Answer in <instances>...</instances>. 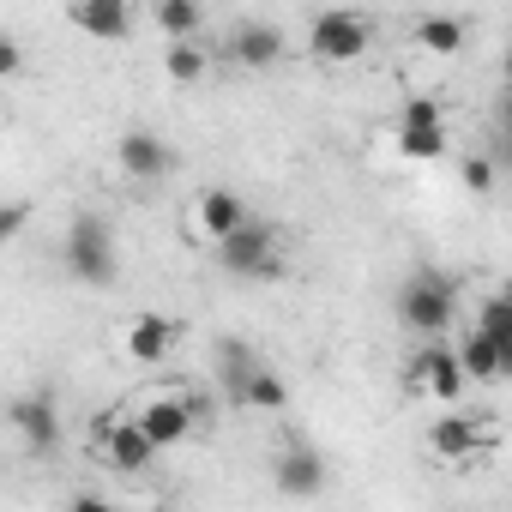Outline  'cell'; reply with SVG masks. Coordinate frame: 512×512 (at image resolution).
<instances>
[{
    "label": "cell",
    "instance_id": "6da1fadb",
    "mask_svg": "<svg viewBox=\"0 0 512 512\" xmlns=\"http://www.w3.org/2000/svg\"><path fill=\"white\" fill-rule=\"evenodd\" d=\"M61 260H67V272H73L79 284H91V290L115 284V272H121V260H115V229H109L97 211H79V217L67 223Z\"/></svg>",
    "mask_w": 512,
    "mask_h": 512
},
{
    "label": "cell",
    "instance_id": "7a4b0ae2",
    "mask_svg": "<svg viewBox=\"0 0 512 512\" xmlns=\"http://www.w3.org/2000/svg\"><path fill=\"white\" fill-rule=\"evenodd\" d=\"M452 314H458V296H452V284L440 272H410L398 284V320H404V332L440 344L446 326H452Z\"/></svg>",
    "mask_w": 512,
    "mask_h": 512
},
{
    "label": "cell",
    "instance_id": "3957f363",
    "mask_svg": "<svg viewBox=\"0 0 512 512\" xmlns=\"http://www.w3.org/2000/svg\"><path fill=\"white\" fill-rule=\"evenodd\" d=\"M374 49V25L362 13H314L308 19V55L320 67H350Z\"/></svg>",
    "mask_w": 512,
    "mask_h": 512
},
{
    "label": "cell",
    "instance_id": "277c9868",
    "mask_svg": "<svg viewBox=\"0 0 512 512\" xmlns=\"http://www.w3.org/2000/svg\"><path fill=\"white\" fill-rule=\"evenodd\" d=\"M133 422L145 428V440H151L157 452H169V446H181V440H193V428L205 422V398H181V392H157V398H145V404L133 410Z\"/></svg>",
    "mask_w": 512,
    "mask_h": 512
},
{
    "label": "cell",
    "instance_id": "5b68a950",
    "mask_svg": "<svg viewBox=\"0 0 512 512\" xmlns=\"http://www.w3.org/2000/svg\"><path fill=\"white\" fill-rule=\"evenodd\" d=\"M91 446H97V458H103L115 476H145V470L157 464V446L145 440V428H139L133 416H97Z\"/></svg>",
    "mask_w": 512,
    "mask_h": 512
},
{
    "label": "cell",
    "instance_id": "8992f818",
    "mask_svg": "<svg viewBox=\"0 0 512 512\" xmlns=\"http://www.w3.org/2000/svg\"><path fill=\"white\" fill-rule=\"evenodd\" d=\"M404 386H410L416 398H440V404H458V398L470 392V374H464L458 350H446V344H422V350H416V362L404 368Z\"/></svg>",
    "mask_w": 512,
    "mask_h": 512
},
{
    "label": "cell",
    "instance_id": "52a82bcc",
    "mask_svg": "<svg viewBox=\"0 0 512 512\" xmlns=\"http://www.w3.org/2000/svg\"><path fill=\"white\" fill-rule=\"evenodd\" d=\"M217 266L229 278H278V229L266 223H247L241 235H229L217 247Z\"/></svg>",
    "mask_w": 512,
    "mask_h": 512
},
{
    "label": "cell",
    "instance_id": "ba28073f",
    "mask_svg": "<svg viewBox=\"0 0 512 512\" xmlns=\"http://www.w3.org/2000/svg\"><path fill=\"white\" fill-rule=\"evenodd\" d=\"M13 434L31 446V452H55L61 446V404H55V392L43 386V392H25V398H13Z\"/></svg>",
    "mask_w": 512,
    "mask_h": 512
},
{
    "label": "cell",
    "instance_id": "9c48e42d",
    "mask_svg": "<svg viewBox=\"0 0 512 512\" xmlns=\"http://www.w3.org/2000/svg\"><path fill=\"white\" fill-rule=\"evenodd\" d=\"M253 217H247V205H241V193H229V187H205L199 199H193V229L211 241V247H223L229 235H241Z\"/></svg>",
    "mask_w": 512,
    "mask_h": 512
},
{
    "label": "cell",
    "instance_id": "30bf717a",
    "mask_svg": "<svg viewBox=\"0 0 512 512\" xmlns=\"http://www.w3.org/2000/svg\"><path fill=\"white\" fill-rule=\"evenodd\" d=\"M175 338H181L175 320H163V314H133V320L121 326V356H127L133 368H157V362L175 350Z\"/></svg>",
    "mask_w": 512,
    "mask_h": 512
},
{
    "label": "cell",
    "instance_id": "8fae6325",
    "mask_svg": "<svg viewBox=\"0 0 512 512\" xmlns=\"http://www.w3.org/2000/svg\"><path fill=\"white\" fill-rule=\"evenodd\" d=\"M272 482H278V494H290V500H314V494L326 488V458H320L314 446L290 440V446L278 452V464H272Z\"/></svg>",
    "mask_w": 512,
    "mask_h": 512
},
{
    "label": "cell",
    "instance_id": "7c38bea8",
    "mask_svg": "<svg viewBox=\"0 0 512 512\" xmlns=\"http://www.w3.org/2000/svg\"><path fill=\"white\" fill-rule=\"evenodd\" d=\"M284 49H290V37H284L278 25H266V19H241V25L229 31V61H241V67H253V73L278 67Z\"/></svg>",
    "mask_w": 512,
    "mask_h": 512
},
{
    "label": "cell",
    "instance_id": "4fadbf2b",
    "mask_svg": "<svg viewBox=\"0 0 512 512\" xmlns=\"http://www.w3.org/2000/svg\"><path fill=\"white\" fill-rule=\"evenodd\" d=\"M428 452H434L440 464H470L476 452H488V428H482L476 416H434Z\"/></svg>",
    "mask_w": 512,
    "mask_h": 512
},
{
    "label": "cell",
    "instance_id": "5bb4252c",
    "mask_svg": "<svg viewBox=\"0 0 512 512\" xmlns=\"http://www.w3.org/2000/svg\"><path fill=\"white\" fill-rule=\"evenodd\" d=\"M115 157H121V169L133 175V181H163L169 169H175V151L157 139V133H121V145H115Z\"/></svg>",
    "mask_w": 512,
    "mask_h": 512
},
{
    "label": "cell",
    "instance_id": "9a60e30c",
    "mask_svg": "<svg viewBox=\"0 0 512 512\" xmlns=\"http://www.w3.org/2000/svg\"><path fill=\"white\" fill-rule=\"evenodd\" d=\"M67 19H73L85 37H97V43H127V37H133V13L121 7V0H73Z\"/></svg>",
    "mask_w": 512,
    "mask_h": 512
},
{
    "label": "cell",
    "instance_id": "2e32d148",
    "mask_svg": "<svg viewBox=\"0 0 512 512\" xmlns=\"http://www.w3.org/2000/svg\"><path fill=\"white\" fill-rule=\"evenodd\" d=\"M260 368H266V362L253 356L241 338H217V380H223V392H229V398H241V386L260 374Z\"/></svg>",
    "mask_w": 512,
    "mask_h": 512
},
{
    "label": "cell",
    "instance_id": "e0dca14e",
    "mask_svg": "<svg viewBox=\"0 0 512 512\" xmlns=\"http://www.w3.org/2000/svg\"><path fill=\"white\" fill-rule=\"evenodd\" d=\"M151 25L169 37V49L175 43H193L199 31H205V13L193 7V0H157V7H151Z\"/></svg>",
    "mask_w": 512,
    "mask_h": 512
},
{
    "label": "cell",
    "instance_id": "ac0fdd59",
    "mask_svg": "<svg viewBox=\"0 0 512 512\" xmlns=\"http://www.w3.org/2000/svg\"><path fill=\"white\" fill-rule=\"evenodd\" d=\"M476 332H488L500 344V374H512V290H500L476 308Z\"/></svg>",
    "mask_w": 512,
    "mask_h": 512
},
{
    "label": "cell",
    "instance_id": "d6986e66",
    "mask_svg": "<svg viewBox=\"0 0 512 512\" xmlns=\"http://www.w3.org/2000/svg\"><path fill=\"white\" fill-rule=\"evenodd\" d=\"M235 404H241V410H260V416H284V410H290V386H284L272 368H260V374L241 386V398H235Z\"/></svg>",
    "mask_w": 512,
    "mask_h": 512
},
{
    "label": "cell",
    "instance_id": "ffe728a7",
    "mask_svg": "<svg viewBox=\"0 0 512 512\" xmlns=\"http://www.w3.org/2000/svg\"><path fill=\"white\" fill-rule=\"evenodd\" d=\"M464 37H470V25L452 19V13H428V19H416V43H422L428 55H458Z\"/></svg>",
    "mask_w": 512,
    "mask_h": 512
},
{
    "label": "cell",
    "instance_id": "44dd1931",
    "mask_svg": "<svg viewBox=\"0 0 512 512\" xmlns=\"http://www.w3.org/2000/svg\"><path fill=\"white\" fill-rule=\"evenodd\" d=\"M458 362H464L470 386H476V380H500V344H494L488 332H476V326H470V338L458 344Z\"/></svg>",
    "mask_w": 512,
    "mask_h": 512
},
{
    "label": "cell",
    "instance_id": "7402d4cb",
    "mask_svg": "<svg viewBox=\"0 0 512 512\" xmlns=\"http://www.w3.org/2000/svg\"><path fill=\"white\" fill-rule=\"evenodd\" d=\"M205 49L199 43H175V49H163V73H169V85H199L205 79Z\"/></svg>",
    "mask_w": 512,
    "mask_h": 512
},
{
    "label": "cell",
    "instance_id": "603a6c76",
    "mask_svg": "<svg viewBox=\"0 0 512 512\" xmlns=\"http://www.w3.org/2000/svg\"><path fill=\"white\" fill-rule=\"evenodd\" d=\"M398 151H404L410 163H434V157H446V127H416V133H398Z\"/></svg>",
    "mask_w": 512,
    "mask_h": 512
},
{
    "label": "cell",
    "instance_id": "cb8c5ba5",
    "mask_svg": "<svg viewBox=\"0 0 512 512\" xmlns=\"http://www.w3.org/2000/svg\"><path fill=\"white\" fill-rule=\"evenodd\" d=\"M416 127H446V109H440L434 97H410V103L398 109V133H416Z\"/></svg>",
    "mask_w": 512,
    "mask_h": 512
},
{
    "label": "cell",
    "instance_id": "d4e9b609",
    "mask_svg": "<svg viewBox=\"0 0 512 512\" xmlns=\"http://www.w3.org/2000/svg\"><path fill=\"white\" fill-rule=\"evenodd\" d=\"M458 175H464V187H470V193H494V163H488V157H464V163H458Z\"/></svg>",
    "mask_w": 512,
    "mask_h": 512
},
{
    "label": "cell",
    "instance_id": "484cf974",
    "mask_svg": "<svg viewBox=\"0 0 512 512\" xmlns=\"http://www.w3.org/2000/svg\"><path fill=\"white\" fill-rule=\"evenodd\" d=\"M25 223H31V205H25V199H13L7 211H0V241H19V229H25Z\"/></svg>",
    "mask_w": 512,
    "mask_h": 512
},
{
    "label": "cell",
    "instance_id": "4316f807",
    "mask_svg": "<svg viewBox=\"0 0 512 512\" xmlns=\"http://www.w3.org/2000/svg\"><path fill=\"white\" fill-rule=\"evenodd\" d=\"M67 512H121L115 500H103V494H73L67 500Z\"/></svg>",
    "mask_w": 512,
    "mask_h": 512
},
{
    "label": "cell",
    "instance_id": "83f0119b",
    "mask_svg": "<svg viewBox=\"0 0 512 512\" xmlns=\"http://www.w3.org/2000/svg\"><path fill=\"white\" fill-rule=\"evenodd\" d=\"M19 61H25V55H19V43H13V37H0V79H13V73H19Z\"/></svg>",
    "mask_w": 512,
    "mask_h": 512
},
{
    "label": "cell",
    "instance_id": "f1b7e54d",
    "mask_svg": "<svg viewBox=\"0 0 512 512\" xmlns=\"http://www.w3.org/2000/svg\"><path fill=\"white\" fill-rule=\"evenodd\" d=\"M500 145H506V157H512V97L500 103Z\"/></svg>",
    "mask_w": 512,
    "mask_h": 512
},
{
    "label": "cell",
    "instance_id": "f546056e",
    "mask_svg": "<svg viewBox=\"0 0 512 512\" xmlns=\"http://www.w3.org/2000/svg\"><path fill=\"white\" fill-rule=\"evenodd\" d=\"M506 61H512V37H506Z\"/></svg>",
    "mask_w": 512,
    "mask_h": 512
}]
</instances>
